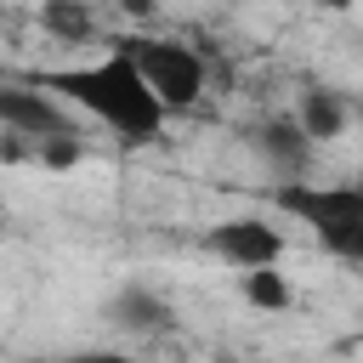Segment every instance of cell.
I'll use <instances>...</instances> for the list:
<instances>
[{
	"label": "cell",
	"mask_w": 363,
	"mask_h": 363,
	"mask_svg": "<svg viewBox=\"0 0 363 363\" xmlns=\"http://www.w3.org/2000/svg\"><path fill=\"white\" fill-rule=\"evenodd\" d=\"M34 85L57 91L74 113L96 119V125H102L113 142H125V147H147V142H159V136H164V119H170V108L159 102V91H153L147 74L136 68V57L119 51V45H108L96 62L40 68Z\"/></svg>",
	"instance_id": "1"
},
{
	"label": "cell",
	"mask_w": 363,
	"mask_h": 363,
	"mask_svg": "<svg viewBox=\"0 0 363 363\" xmlns=\"http://www.w3.org/2000/svg\"><path fill=\"white\" fill-rule=\"evenodd\" d=\"M272 210L289 216L295 227H306L318 238V250H329L346 267H363V193L357 182H278L272 187Z\"/></svg>",
	"instance_id": "2"
},
{
	"label": "cell",
	"mask_w": 363,
	"mask_h": 363,
	"mask_svg": "<svg viewBox=\"0 0 363 363\" xmlns=\"http://www.w3.org/2000/svg\"><path fill=\"white\" fill-rule=\"evenodd\" d=\"M108 45H119V51L136 57V68L147 74V85L159 91V102H164L170 113H187V108L204 102V91H210V62H204L193 45L164 40V34H130V40H108Z\"/></svg>",
	"instance_id": "3"
},
{
	"label": "cell",
	"mask_w": 363,
	"mask_h": 363,
	"mask_svg": "<svg viewBox=\"0 0 363 363\" xmlns=\"http://www.w3.org/2000/svg\"><path fill=\"white\" fill-rule=\"evenodd\" d=\"M204 250L233 272H261V267H284L289 238L272 216H221L204 227Z\"/></svg>",
	"instance_id": "4"
},
{
	"label": "cell",
	"mask_w": 363,
	"mask_h": 363,
	"mask_svg": "<svg viewBox=\"0 0 363 363\" xmlns=\"http://www.w3.org/2000/svg\"><path fill=\"white\" fill-rule=\"evenodd\" d=\"M0 119H6V130L11 136H23V142H34V147H45V142H57V136H79V119H74V108L57 96V91H45V85H6L0 91Z\"/></svg>",
	"instance_id": "5"
},
{
	"label": "cell",
	"mask_w": 363,
	"mask_h": 363,
	"mask_svg": "<svg viewBox=\"0 0 363 363\" xmlns=\"http://www.w3.org/2000/svg\"><path fill=\"white\" fill-rule=\"evenodd\" d=\"M250 147H255V159L272 170V187H278V182H306V176H312V153H318V142L301 130L295 113H272V119H261V125L250 130Z\"/></svg>",
	"instance_id": "6"
},
{
	"label": "cell",
	"mask_w": 363,
	"mask_h": 363,
	"mask_svg": "<svg viewBox=\"0 0 363 363\" xmlns=\"http://www.w3.org/2000/svg\"><path fill=\"white\" fill-rule=\"evenodd\" d=\"M108 318H113L125 335H136V340H147V335H170V323H176L170 301L153 295L147 284H125V289L108 301Z\"/></svg>",
	"instance_id": "7"
},
{
	"label": "cell",
	"mask_w": 363,
	"mask_h": 363,
	"mask_svg": "<svg viewBox=\"0 0 363 363\" xmlns=\"http://www.w3.org/2000/svg\"><path fill=\"white\" fill-rule=\"evenodd\" d=\"M34 23L57 45H91V40H102V23H96V6L91 0H40Z\"/></svg>",
	"instance_id": "8"
},
{
	"label": "cell",
	"mask_w": 363,
	"mask_h": 363,
	"mask_svg": "<svg viewBox=\"0 0 363 363\" xmlns=\"http://www.w3.org/2000/svg\"><path fill=\"white\" fill-rule=\"evenodd\" d=\"M295 119H301V130L323 147V142H335V136H346V102H340V91H329V85H306L301 96H295Z\"/></svg>",
	"instance_id": "9"
},
{
	"label": "cell",
	"mask_w": 363,
	"mask_h": 363,
	"mask_svg": "<svg viewBox=\"0 0 363 363\" xmlns=\"http://www.w3.org/2000/svg\"><path fill=\"white\" fill-rule=\"evenodd\" d=\"M238 295H244V306H255V312H272V318L295 306V284H289V272H284V267L238 272Z\"/></svg>",
	"instance_id": "10"
},
{
	"label": "cell",
	"mask_w": 363,
	"mask_h": 363,
	"mask_svg": "<svg viewBox=\"0 0 363 363\" xmlns=\"http://www.w3.org/2000/svg\"><path fill=\"white\" fill-rule=\"evenodd\" d=\"M34 153H40L45 170H74L79 153H85V142H79V136H57V142H45V147H34Z\"/></svg>",
	"instance_id": "11"
},
{
	"label": "cell",
	"mask_w": 363,
	"mask_h": 363,
	"mask_svg": "<svg viewBox=\"0 0 363 363\" xmlns=\"http://www.w3.org/2000/svg\"><path fill=\"white\" fill-rule=\"evenodd\" d=\"M57 363H130L125 352H102V346H91V352H68V357H57Z\"/></svg>",
	"instance_id": "12"
},
{
	"label": "cell",
	"mask_w": 363,
	"mask_h": 363,
	"mask_svg": "<svg viewBox=\"0 0 363 363\" xmlns=\"http://www.w3.org/2000/svg\"><path fill=\"white\" fill-rule=\"evenodd\" d=\"M125 17H136V23H147V17H159V0H113Z\"/></svg>",
	"instance_id": "13"
},
{
	"label": "cell",
	"mask_w": 363,
	"mask_h": 363,
	"mask_svg": "<svg viewBox=\"0 0 363 363\" xmlns=\"http://www.w3.org/2000/svg\"><path fill=\"white\" fill-rule=\"evenodd\" d=\"M318 6H329V11H346V6H357V0H318Z\"/></svg>",
	"instance_id": "14"
},
{
	"label": "cell",
	"mask_w": 363,
	"mask_h": 363,
	"mask_svg": "<svg viewBox=\"0 0 363 363\" xmlns=\"http://www.w3.org/2000/svg\"><path fill=\"white\" fill-rule=\"evenodd\" d=\"M352 182H357V193H363V170H357V176H352Z\"/></svg>",
	"instance_id": "15"
}]
</instances>
